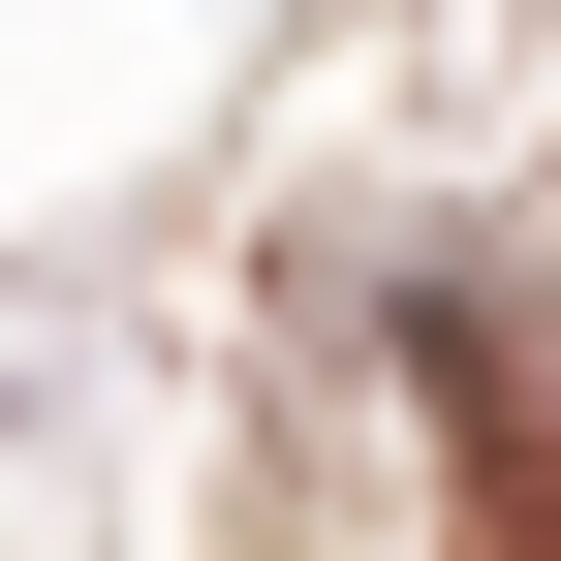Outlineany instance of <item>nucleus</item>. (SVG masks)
<instances>
[{
	"mask_svg": "<svg viewBox=\"0 0 561 561\" xmlns=\"http://www.w3.org/2000/svg\"><path fill=\"white\" fill-rule=\"evenodd\" d=\"M405 375H437V437H468V530L561 561V405H530V343H500V312H405Z\"/></svg>",
	"mask_w": 561,
	"mask_h": 561,
	"instance_id": "obj_1",
	"label": "nucleus"
}]
</instances>
